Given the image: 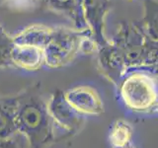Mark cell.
<instances>
[{
  "mask_svg": "<svg viewBox=\"0 0 158 148\" xmlns=\"http://www.w3.org/2000/svg\"><path fill=\"white\" fill-rule=\"evenodd\" d=\"M153 113H158V105H157V107L154 109V111H153Z\"/></svg>",
  "mask_w": 158,
  "mask_h": 148,
  "instance_id": "d6986e66",
  "label": "cell"
},
{
  "mask_svg": "<svg viewBox=\"0 0 158 148\" xmlns=\"http://www.w3.org/2000/svg\"><path fill=\"white\" fill-rule=\"evenodd\" d=\"M128 110L153 113L158 105V73L145 66L127 68L117 87Z\"/></svg>",
  "mask_w": 158,
  "mask_h": 148,
  "instance_id": "7a4b0ae2",
  "label": "cell"
},
{
  "mask_svg": "<svg viewBox=\"0 0 158 148\" xmlns=\"http://www.w3.org/2000/svg\"><path fill=\"white\" fill-rule=\"evenodd\" d=\"M83 15L88 28L91 30L98 48L109 43L104 34L105 17L111 9V0H82Z\"/></svg>",
  "mask_w": 158,
  "mask_h": 148,
  "instance_id": "ba28073f",
  "label": "cell"
},
{
  "mask_svg": "<svg viewBox=\"0 0 158 148\" xmlns=\"http://www.w3.org/2000/svg\"><path fill=\"white\" fill-rule=\"evenodd\" d=\"M120 148H133V147H131V145H128V146H125V147H120Z\"/></svg>",
  "mask_w": 158,
  "mask_h": 148,
  "instance_id": "44dd1931",
  "label": "cell"
},
{
  "mask_svg": "<svg viewBox=\"0 0 158 148\" xmlns=\"http://www.w3.org/2000/svg\"><path fill=\"white\" fill-rule=\"evenodd\" d=\"M17 96L0 98V139L11 137L18 132L15 125Z\"/></svg>",
  "mask_w": 158,
  "mask_h": 148,
  "instance_id": "8fae6325",
  "label": "cell"
},
{
  "mask_svg": "<svg viewBox=\"0 0 158 148\" xmlns=\"http://www.w3.org/2000/svg\"><path fill=\"white\" fill-rule=\"evenodd\" d=\"M40 4L48 10L63 14L70 18L75 24L76 29H87L83 10L79 7L77 0H40Z\"/></svg>",
  "mask_w": 158,
  "mask_h": 148,
  "instance_id": "30bf717a",
  "label": "cell"
},
{
  "mask_svg": "<svg viewBox=\"0 0 158 148\" xmlns=\"http://www.w3.org/2000/svg\"><path fill=\"white\" fill-rule=\"evenodd\" d=\"M14 46L13 37L9 36L0 26V68H14L12 62V51Z\"/></svg>",
  "mask_w": 158,
  "mask_h": 148,
  "instance_id": "9a60e30c",
  "label": "cell"
},
{
  "mask_svg": "<svg viewBox=\"0 0 158 148\" xmlns=\"http://www.w3.org/2000/svg\"><path fill=\"white\" fill-rule=\"evenodd\" d=\"M48 110L54 123L56 130L63 133L64 138H69L80 131L86 118L71 107L66 100L64 91L56 89L48 101Z\"/></svg>",
  "mask_w": 158,
  "mask_h": 148,
  "instance_id": "277c9868",
  "label": "cell"
},
{
  "mask_svg": "<svg viewBox=\"0 0 158 148\" xmlns=\"http://www.w3.org/2000/svg\"><path fill=\"white\" fill-rule=\"evenodd\" d=\"M140 66L148 67L154 72L158 73V41L151 39L146 35Z\"/></svg>",
  "mask_w": 158,
  "mask_h": 148,
  "instance_id": "2e32d148",
  "label": "cell"
},
{
  "mask_svg": "<svg viewBox=\"0 0 158 148\" xmlns=\"http://www.w3.org/2000/svg\"><path fill=\"white\" fill-rule=\"evenodd\" d=\"M97 60L99 70L116 87L127 69L122 51L111 41L98 48Z\"/></svg>",
  "mask_w": 158,
  "mask_h": 148,
  "instance_id": "52a82bcc",
  "label": "cell"
},
{
  "mask_svg": "<svg viewBox=\"0 0 158 148\" xmlns=\"http://www.w3.org/2000/svg\"><path fill=\"white\" fill-rule=\"evenodd\" d=\"M128 1H133V0H128Z\"/></svg>",
  "mask_w": 158,
  "mask_h": 148,
  "instance_id": "7402d4cb",
  "label": "cell"
},
{
  "mask_svg": "<svg viewBox=\"0 0 158 148\" xmlns=\"http://www.w3.org/2000/svg\"><path fill=\"white\" fill-rule=\"evenodd\" d=\"M144 15L138 24L148 38L158 41V1L144 0Z\"/></svg>",
  "mask_w": 158,
  "mask_h": 148,
  "instance_id": "4fadbf2b",
  "label": "cell"
},
{
  "mask_svg": "<svg viewBox=\"0 0 158 148\" xmlns=\"http://www.w3.org/2000/svg\"><path fill=\"white\" fill-rule=\"evenodd\" d=\"M12 62L14 68L36 71L44 63V48L15 43L12 51Z\"/></svg>",
  "mask_w": 158,
  "mask_h": 148,
  "instance_id": "9c48e42d",
  "label": "cell"
},
{
  "mask_svg": "<svg viewBox=\"0 0 158 148\" xmlns=\"http://www.w3.org/2000/svg\"><path fill=\"white\" fill-rule=\"evenodd\" d=\"M111 42L122 51L127 68L141 65L145 34L138 22L122 21Z\"/></svg>",
  "mask_w": 158,
  "mask_h": 148,
  "instance_id": "5b68a950",
  "label": "cell"
},
{
  "mask_svg": "<svg viewBox=\"0 0 158 148\" xmlns=\"http://www.w3.org/2000/svg\"><path fill=\"white\" fill-rule=\"evenodd\" d=\"M4 1H5V0H0V6L4 4Z\"/></svg>",
  "mask_w": 158,
  "mask_h": 148,
  "instance_id": "ffe728a7",
  "label": "cell"
},
{
  "mask_svg": "<svg viewBox=\"0 0 158 148\" xmlns=\"http://www.w3.org/2000/svg\"><path fill=\"white\" fill-rule=\"evenodd\" d=\"M39 1H40V0H39Z\"/></svg>",
  "mask_w": 158,
  "mask_h": 148,
  "instance_id": "603a6c76",
  "label": "cell"
},
{
  "mask_svg": "<svg viewBox=\"0 0 158 148\" xmlns=\"http://www.w3.org/2000/svg\"><path fill=\"white\" fill-rule=\"evenodd\" d=\"M66 100L73 109L83 116H100L104 113V104L95 88L88 85L72 87L64 91Z\"/></svg>",
  "mask_w": 158,
  "mask_h": 148,
  "instance_id": "8992f818",
  "label": "cell"
},
{
  "mask_svg": "<svg viewBox=\"0 0 158 148\" xmlns=\"http://www.w3.org/2000/svg\"><path fill=\"white\" fill-rule=\"evenodd\" d=\"M17 96L15 125L27 138L29 148H48L58 141L56 130L41 93V83L32 84Z\"/></svg>",
  "mask_w": 158,
  "mask_h": 148,
  "instance_id": "6da1fadb",
  "label": "cell"
},
{
  "mask_svg": "<svg viewBox=\"0 0 158 148\" xmlns=\"http://www.w3.org/2000/svg\"><path fill=\"white\" fill-rule=\"evenodd\" d=\"M133 128L128 121L125 120H116L112 123L109 132V141L113 148H120L131 145Z\"/></svg>",
  "mask_w": 158,
  "mask_h": 148,
  "instance_id": "5bb4252c",
  "label": "cell"
},
{
  "mask_svg": "<svg viewBox=\"0 0 158 148\" xmlns=\"http://www.w3.org/2000/svg\"><path fill=\"white\" fill-rule=\"evenodd\" d=\"M93 36L91 30L51 28L48 42L44 47V64L49 68H60L72 62L79 53L86 38Z\"/></svg>",
  "mask_w": 158,
  "mask_h": 148,
  "instance_id": "3957f363",
  "label": "cell"
},
{
  "mask_svg": "<svg viewBox=\"0 0 158 148\" xmlns=\"http://www.w3.org/2000/svg\"><path fill=\"white\" fill-rule=\"evenodd\" d=\"M77 3H78V5H79V7H80L81 9H82V0H77ZM83 10V9H82Z\"/></svg>",
  "mask_w": 158,
  "mask_h": 148,
  "instance_id": "ac0fdd59",
  "label": "cell"
},
{
  "mask_svg": "<svg viewBox=\"0 0 158 148\" xmlns=\"http://www.w3.org/2000/svg\"><path fill=\"white\" fill-rule=\"evenodd\" d=\"M0 148H29V142L22 133L17 132L11 137L0 139Z\"/></svg>",
  "mask_w": 158,
  "mask_h": 148,
  "instance_id": "e0dca14e",
  "label": "cell"
},
{
  "mask_svg": "<svg viewBox=\"0 0 158 148\" xmlns=\"http://www.w3.org/2000/svg\"><path fill=\"white\" fill-rule=\"evenodd\" d=\"M51 28L44 25H33L13 37L16 44H28L44 48L48 42Z\"/></svg>",
  "mask_w": 158,
  "mask_h": 148,
  "instance_id": "7c38bea8",
  "label": "cell"
}]
</instances>
